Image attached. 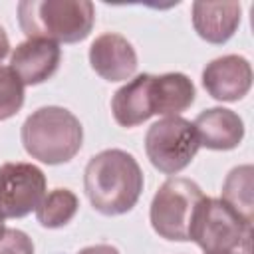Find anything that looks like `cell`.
<instances>
[{"label":"cell","instance_id":"obj_18","mask_svg":"<svg viewBox=\"0 0 254 254\" xmlns=\"http://www.w3.org/2000/svg\"><path fill=\"white\" fill-rule=\"evenodd\" d=\"M0 254H34L32 238L18 228H4L0 234Z\"/></svg>","mask_w":254,"mask_h":254},{"label":"cell","instance_id":"obj_8","mask_svg":"<svg viewBox=\"0 0 254 254\" xmlns=\"http://www.w3.org/2000/svg\"><path fill=\"white\" fill-rule=\"evenodd\" d=\"M202 87L218 101H238L252 87V65L238 54L214 58L202 69Z\"/></svg>","mask_w":254,"mask_h":254},{"label":"cell","instance_id":"obj_21","mask_svg":"<svg viewBox=\"0 0 254 254\" xmlns=\"http://www.w3.org/2000/svg\"><path fill=\"white\" fill-rule=\"evenodd\" d=\"M222 254H252V238L244 240V242H242L238 248L228 250V252H222Z\"/></svg>","mask_w":254,"mask_h":254},{"label":"cell","instance_id":"obj_16","mask_svg":"<svg viewBox=\"0 0 254 254\" xmlns=\"http://www.w3.org/2000/svg\"><path fill=\"white\" fill-rule=\"evenodd\" d=\"M79 200L69 189H54L36 206V218L44 228H62L77 212Z\"/></svg>","mask_w":254,"mask_h":254},{"label":"cell","instance_id":"obj_15","mask_svg":"<svg viewBox=\"0 0 254 254\" xmlns=\"http://www.w3.org/2000/svg\"><path fill=\"white\" fill-rule=\"evenodd\" d=\"M222 200L232 206L246 222L252 224L254 214V167L240 165L234 167L222 185Z\"/></svg>","mask_w":254,"mask_h":254},{"label":"cell","instance_id":"obj_19","mask_svg":"<svg viewBox=\"0 0 254 254\" xmlns=\"http://www.w3.org/2000/svg\"><path fill=\"white\" fill-rule=\"evenodd\" d=\"M77 254H119V250L111 244H93V246L81 248Z\"/></svg>","mask_w":254,"mask_h":254},{"label":"cell","instance_id":"obj_22","mask_svg":"<svg viewBox=\"0 0 254 254\" xmlns=\"http://www.w3.org/2000/svg\"><path fill=\"white\" fill-rule=\"evenodd\" d=\"M4 228H6V226H4V218H2V216H0V234H2V232H4Z\"/></svg>","mask_w":254,"mask_h":254},{"label":"cell","instance_id":"obj_17","mask_svg":"<svg viewBox=\"0 0 254 254\" xmlns=\"http://www.w3.org/2000/svg\"><path fill=\"white\" fill-rule=\"evenodd\" d=\"M24 105V83L10 69L0 65V121L14 117Z\"/></svg>","mask_w":254,"mask_h":254},{"label":"cell","instance_id":"obj_6","mask_svg":"<svg viewBox=\"0 0 254 254\" xmlns=\"http://www.w3.org/2000/svg\"><path fill=\"white\" fill-rule=\"evenodd\" d=\"M200 143L192 123L181 115L155 121L145 135V153L151 165L165 173L177 175L190 165Z\"/></svg>","mask_w":254,"mask_h":254},{"label":"cell","instance_id":"obj_5","mask_svg":"<svg viewBox=\"0 0 254 254\" xmlns=\"http://www.w3.org/2000/svg\"><path fill=\"white\" fill-rule=\"evenodd\" d=\"M252 238V224L246 222L222 198L204 196L190 222L189 240L196 242L204 254H222Z\"/></svg>","mask_w":254,"mask_h":254},{"label":"cell","instance_id":"obj_4","mask_svg":"<svg viewBox=\"0 0 254 254\" xmlns=\"http://www.w3.org/2000/svg\"><path fill=\"white\" fill-rule=\"evenodd\" d=\"M204 198L202 189L185 177L167 179L155 192L149 208L153 230L173 242H187L190 232L192 214Z\"/></svg>","mask_w":254,"mask_h":254},{"label":"cell","instance_id":"obj_13","mask_svg":"<svg viewBox=\"0 0 254 254\" xmlns=\"http://www.w3.org/2000/svg\"><path fill=\"white\" fill-rule=\"evenodd\" d=\"M151 79V73H139L113 93L111 111L121 127H137L153 117Z\"/></svg>","mask_w":254,"mask_h":254},{"label":"cell","instance_id":"obj_9","mask_svg":"<svg viewBox=\"0 0 254 254\" xmlns=\"http://www.w3.org/2000/svg\"><path fill=\"white\" fill-rule=\"evenodd\" d=\"M89 64L99 77L107 81H123L131 79L137 69V52L121 34L105 32L91 42Z\"/></svg>","mask_w":254,"mask_h":254},{"label":"cell","instance_id":"obj_10","mask_svg":"<svg viewBox=\"0 0 254 254\" xmlns=\"http://www.w3.org/2000/svg\"><path fill=\"white\" fill-rule=\"evenodd\" d=\"M62 48L56 42L32 38L20 42L10 56V69L24 85H38L48 81L60 67Z\"/></svg>","mask_w":254,"mask_h":254},{"label":"cell","instance_id":"obj_7","mask_svg":"<svg viewBox=\"0 0 254 254\" xmlns=\"http://www.w3.org/2000/svg\"><path fill=\"white\" fill-rule=\"evenodd\" d=\"M46 194V177L32 163H4L0 167V216L22 218L36 210Z\"/></svg>","mask_w":254,"mask_h":254},{"label":"cell","instance_id":"obj_20","mask_svg":"<svg viewBox=\"0 0 254 254\" xmlns=\"http://www.w3.org/2000/svg\"><path fill=\"white\" fill-rule=\"evenodd\" d=\"M8 52H10V40H8V34L4 30V26L0 24V62L8 56Z\"/></svg>","mask_w":254,"mask_h":254},{"label":"cell","instance_id":"obj_12","mask_svg":"<svg viewBox=\"0 0 254 254\" xmlns=\"http://www.w3.org/2000/svg\"><path fill=\"white\" fill-rule=\"evenodd\" d=\"M240 2H192L194 32L208 44L228 42L240 26Z\"/></svg>","mask_w":254,"mask_h":254},{"label":"cell","instance_id":"obj_1","mask_svg":"<svg viewBox=\"0 0 254 254\" xmlns=\"http://www.w3.org/2000/svg\"><path fill=\"white\" fill-rule=\"evenodd\" d=\"M143 171L137 159L123 149H105L89 159L83 173V189L91 206L117 216L129 212L143 192Z\"/></svg>","mask_w":254,"mask_h":254},{"label":"cell","instance_id":"obj_11","mask_svg":"<svg viewBox=\"0 0 254 254\" xmlns=\"http://www.w3.org/2000/svg\"><path fill=\"white\" fill-rule=\"evenodd\" d=\"M200 147L212 151L236 149L244 137V121L238 113L226 107H210L196 115L192 121Z\"/></svg>","mask_w":254,"mask_h":254},{"label":"cell","instance_id":"obj_3","mask_svg":"<svg viewBox=\"0 0 254 254\" xmlns=\"http://www.w3.org/2000/svg\"><path fill=\"white\" fill-rule=\"evenodd\" d=\"M20 139L32 159L46 165H62L79 153L83 129L69 109L46 105L26 117L20 129Z\"/></svg>","mask_w":254,"mask_h":254},{"label":"cell","instance_id":"obj_14","mask_svg":"<svg viewBox=\"0 0 254 254\" xmlns=\"http://www.w3.org/2000/svg\"><path fill=\"white\" fill-rule=\"evenodd\" d=\"M194 83L189 75L181 71H169L163 75H153L151 79V101L153 115L173 117L181 115L194 101Z\"/></svg>","mask_w":254,"mask_h":254},{"label":"cell","instance_id":"obj_2","mask_svg":"<svg viewBox=\"0 0 254 254\" xmlns=\"http://www.w3.org/2000/svg\"><path fill=\"white\" fill-rule=\"evenodd\" d=\"M95 22V8L89 0H22L18 24L32 38L56 44H75L89 36Z\"/></svg>","mask_w":254,"mask_h":254}]
</instances>
